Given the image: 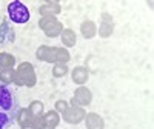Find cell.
I'll return each mask as SVG.
<instances>
[{
  "mask_svg": "<svg viewBox=\"0 0 154 129\" xmlns=\"http://www.w3.org/2000/svg\"><path fill=\"white\" fill-rule=\"evenodd\" d=\"M35 57L37 60L45 62V63H60V64H68L71 60V54L66 48L63 46H48L42 45L38 46L35 51Z\"/></svg>",
  "mask_w": 154,
  "mask_h": 129,
  "instance_id": "cell-1",
  "label": "cell"
},
{
  "mask_svg": "<svg viewBox=\"0 0 154 129\" xmlns=\"http://www.w3.org/2000/svg\"><path fill=\"white\" fill-rule=\"evenodd\" d=\"M14 85L26 86V88H34L37 85V75H35V69L32 66V63L23 62V63L19 64L17 69H16Z\"/></svg>",
  "mask_w": 154,
  "mask_h": 129,
  "instance_id": "cell-2",
  "label": "cell"
},
{
  "mask_svg": "<svg viewBox=\"0 0 154 129\" xmlns=\"http://www.w3.org/2000/svg\"><path fill=\"white\" fill-rule=\"evenodd\" d=\"M38 28H40L45 32V35L49 37V38L60 37L62 31L65 29L62 22L57 17H42L40 20H38Z\"/></svg>",
  "mask_w": 154,
  "mask_h": 129,
  "instance_id": "cell-3",
  "label": "cell"
},
{
  "mask_svg": "<svg viewBox=\"0 0 154 129\" xmlns=\"http://www.w3.org/2000/svg\"><path fill=\"white\" fill-rule=\"evenodd\" d=\"M8 16L12 23H26L29 20V9L26 5H23L22 2L16 0L8 5Z\"/></svg>",
  "mask_w": 154,
  "mask_h": 129,
  "instance_id": "cell-4",
  "label": "cell"
},
{
  "mask_svg": "<svg viewBox=\"0 0 154 129\" xmlns=\"http://www.w3.org/2000/svg\"><path fill=\"white\" fill-rule=\"evenodd\" d=\"M85 115H86L85 108L72 105V106H68V109L62 114V118L68 124H79L85 120Z\"/></svg>",
  "mask_w": 154,
  "mask_h": 129,
  "instance_id": "cell-5",
  "label": "cell"
},
{
  "mask_svg": "<svg viewBox=\"0 0 154 129\" xmlns=\"http://www.w3.org/2000/svg\"><path fill=\"white\" fill-rule=\"evenodd\" d=\"M59 123H60V114H57L56 111H48L35 122V128L37 129H56Z\"/></svg>",
  "mask_w": 154,
  "mask_h": 129,
  "instance_id": "cell-6",
  "label": "cell"
},
{
  "mask_svg": "<svg viewBox=\"0 0 154 129\" xmlns=\"http://www.w3.org/2000/svg\"><path fill=\"white\" fill-rule=\"evenodd\" d=\"M114 32V19L109 12H102L100 16V25L97 28V34L102 38H108Z\"/></svg>",
  "mask_w": 154,
  "mask_h": 129,
  "instance_id": "cell-7",
  "label": "cell"
},
{
  "mask_svg": "<svg viewBox=\"0 0 154 129\" xmlns=\"http://www.w3.org/2000/svg\"><path fill=\"white\" fill-rule=\"evenodd\" d=\"M93 101V94L91 91L86 88V86H79L75 89V92L71 98V105H75V106H88L91 105Z\"/></svg>",
  "mask_w": 154,
  "mask_h": 129,
  "instance_id": "cell-8",
  "label": "cell"
},
{
  "mask_svg": "<svg viewBox=\"0 0 154 129\" xmlns=\"http://www.w3.org/2000/svg\"><path fill=\"white\" fill-rule=\"evenodd\" d=\"M60 11H62L60 3L56 2V0H51V2H45V3L40 5L38 14L42 17H57L60 14Z\"/></svg>",
  "mask_w": 154,
  "mask_h": 129,
  "instance_id": "cell-9",
  "label": "cell"
},
{
  "mask_svg": "<svg viewBox=\"0 0 154 129\" xmlns=\"http://www.w3.org/2000/svg\"><path fill=\"white\" fill-rule=\"evenodd\" d=\"M16 40V31L11 26L9 20H3L0 25V45L3 43H14Z\"/></svg>",
  "mask_w": 154,
  "mask_h": 129,
  "instance_id": "cell-10",
  "label": "cell"
},
{
  "mask_svg": "<svg viewBox=\"0 0 154 129\" xmlns=\"http://www.w3.org/2000/svg\"><path fill=\"white\" fill-rule=\"evenodd\" d=\"M83 122L86 124V129H105V120L97 112H88Z\"/></svg>",
  "mask_w": 154,
  "mask_h": 129,
  "instance_id": "cell-11",
  "label": "cell"
},
{
  "mask_svg": "<svg viewBox=\"0 0 154 129\" xmlns=\"http://www.w3.org/2000/svg\"><path fill=\"white\" fill-rule=\"evenodd\" d=\"M89 79V71L85 68V66H75L72 71H71V80L79 85V86H85V83L88 82Z\"/></svg>",
  "mask_w": 154,
  "mask_h": 129,
  "instance_id": "cell-12",
  "label": "cell"
},
{
  "mask_svg": "<svg viewBox=\"0 0 154 129\" xmlns=\"http://www.w3.org/2000/svg\"><path fill=\"white\" fill-rule=\"evenodd\" d=\"M17 123L20 124L22 129H25V128H35V120L31 117L29 111L25 109V108L20 109L19 114H17ZM35 129H37V128H35Z\"/></svg>",
  "mask_w": 154,
  "mask_h": 129,
  "instance_id": "cell-13",
  "label": "cell"
},
{
  "mask_svg": "<svg viewBox=\"0 0 154 129\" xmlns=\"http://www.w3.org/2000/svg\"><path fill=\"white\" fill-rule=\"evenodd\" d=\"M80 34L83 38L89 40V38H94L97 35V25L93 20H85L80 25Z\"/></svg>",
  "mask_w": 154,
  "mask_h": 129,
  "instance_id": "cell-14",
  "label": "cell"
},
{
  "mask_svg": "<svg viewBox=\"0 0 154 129\" xmlns=\"http://www.w3.org/2000/svg\"><path fill=\"white\" fill-rule=\"evenodd\" d=\"M12 94L6 86H0V108L8 111L12 108Z\"/></svg>",
  "mask_w": 154,
  "mask_h": 129,
  "instance_id": "cell-15",
  "label": "cell"
},
{
  "mask_svg": "<svg viewBox=\"0 0 154 129\" xmlns=\"http://www.w3.org/2000/svg\"><path fill=\"white\" fill-rule=\"evenodd\" d=\"M60 38H62L63 48H66V49H68V48H72V46L77 43V34H75L72 29H69V28H66V29L62 31Z\"/></svg>",
  "mask_w": 154,
  "mask_h": 129,
  "instance_id": "cell-16",
  "label": "cell"
},
{
  "mask_svg": "<svg viewBox=\"0 0 154 129\" xmlns=\"http://www.w3.org/2000/svg\"><path fill=\"white\" fill-rule=\"evenodd\" d=\"M28 111H29V114H31V117L37 122V120L45 114V106H43L42 101L34 100V101H31V105L28 106Z\"/></svg>",
  "mask_w": 154,
  "mask_h": 129,
  "instance_id": "cell-17",
  "label": "cell"
},
{
  "mask_svg": "<svg viewBox=\"0 0 154 129\" xmlns=\"http://www.w3.org/2000/svg\"><path fill=\"white\" fill-rule=\"evenodd\" d=\"M16 64V57L9 52H0V71L12 69Z\"/></svg>",
  "mask_w": 154,
  "mask_h": 129,
  "instance_id": "cell-18",
  "label": "cell"
},
{
  "mask_svg": "<svg viewBox=\"0 0 154 129\" xmlns=\"http://www.w3.org/2000/svg\"><path fill=\"white\" fill-rule=\"evenodd\" d=\"M14 79H16V69H3L0 71V82L5 83V85H9V83H14Z\"/></svg>",
  "mask_w": 154,
  "mask_h": 129,
  "instance_id": "cell-19",
  "label": "cell"
},
{
  "mask_svg": "<svg viewBox=\"0 0 154 129\" xmlns=\"http://www.w3.org/2000/svg\"><path fill=\"white\" fill-rule=\"evenodd\" d=\"M68 74V66L66 64H60V63H56L54 68H53V75L56 79H60V77H65Z\"/></svg>",
  "mask_w": 154,
  "mask_h": 129,
  "instance_id": "cell-20",
  "label": "cell"
},
{
  "mask_svg": "<svg viewBox=\"0 0 154 129\" xmlns=\"http://www.w3.org/2000/svg\"><path fill=\"white\" fill-rule=\"evenodd\" d=\"M54 106H56L54 111H56L57 114H63V112L68 109V101H65V100H57Z\"/></svg>",
  "mask_w": 154,
  "mask_h": 129,
  "instance_id": "cell-21",
  "label": "cell"
},
{
  "mask_svg": "<svg viewBox=\"0 0 154 129\" xmlns=\"http://www.w3.org/2000/svg\"><path fill=\"white\" fill-rule=\"evenodd\" d=\"M9 123H11V117H9V115L0 112V129H5L6 126H9Z\"/></svg>",
  "mask_w": 154,
  "mask_h": 129,
  "instance_id": "cell-22",
  "label": "cell"
},
{
  "mask_svg": "<svg viewBox=\"0 0 154 129\" xmlns=\"http://www.w3.org/2000/svg\"><path fill=\"white\" fill-rule=\"evenodd\" d=\"M25 129H35V128H25Z\"/></svg>",
  "mask_w": 154,
  "mask_h": 129,
  "instance_id": "cell-23",
  "label": "cell"
}]
</instances>
